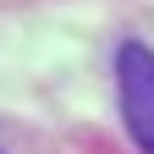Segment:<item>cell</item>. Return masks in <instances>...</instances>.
Returning <instances> with one entry per match:
<instances>
[{
  "label": "cell",
  "instance_id": "cell-1",
  "mask_svg": "<svg viewBox=\"0 0 154 154\" xmlns=\"http://www.w3.org/2000/svg\"><path fill=\"white\" fill-rule=\"evenodd\" d=\"M116 94H121V121L132 132V143L154 154V55L143 44L116 50Z\"/></svg>",
  "mask_w": 154,
  "mask_h": 154
}]
</instances>
